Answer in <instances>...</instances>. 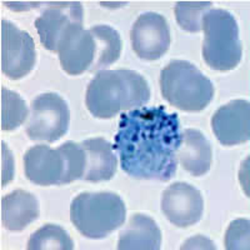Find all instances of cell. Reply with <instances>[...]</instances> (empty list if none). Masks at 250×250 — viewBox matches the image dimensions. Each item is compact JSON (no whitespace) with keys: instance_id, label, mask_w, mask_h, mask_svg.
I'll return each instance as SVG.
<instances>
[{"instance_id":"obj_1","label":"cell","mask_w":250,"mask_h":250,"mask_svg":"<svg viewBox=\"0 0 250 250\" xmlns=\"http://www.w3.org/2000/svg\"><path fill=\"white\" fill-rule=\"evenodd\" d=\"M182 143L178 115L164 106L133 109L120 117L113 149L131 178L169 182L178 168Z\"/></svg>"},{"instance_id":"obj_2","label":"cell","mask_w":250,"mask_h":250,"mask_svg":"<svg viewBox=\"0 0 250 250\" xmlns=\"http://www.w3.org/2000/svg\"><path fill=\"white\" fill-rule=\"evenodd\" d=\"M150 99L143 75L129 69L100 70L88 84L85 105L91 115L110 119L123 110L142 108Z\"/></svg>"},{"instance_id":"obj_3","label":"cell","mask_w":250,"mask_h":250,"mask_svg":"<svg viewBox=\"0 0 250 250\" xmlns=\"http://www.w3.org/2000/svg\"><path fill=\"white\" fill-rule=\"evenodd\" d=\"M162 95L170 105L188 113L204 110L214 98V85L194 64L171 60L159 78Z\"/></svg>"},{"instance_id":"obj_4","label":"cell","mask_w":250,"mask_h":250,"mask_svg":"<svg viewBox=\"0 0 250 250\" xmlns=\"http://www.w3.org/2000/svg\"><path fill=\"white\" fill-rule=\"evenodd\" d=\"M126 208L118 194L110 191L80 193L70 205V220L83 236L103 239L122 227Z\"/></svg>"},{"instance_id":"obj_5","label":"cell","mask_w":250,"mask_h":250,"mask_svg":"<svg viewBox=\"0 0 250 250\" xmlns=\"http://www.w3.org/2000/svg\"><path fill=\"white\" fill-rule=\"evenodd\" d=\"M202 30L204 31L202 54L205 64L222 73L235 69L243 55L235 18L224 9H210L203 15Z\"/></svg>"},{"instance_id":"obj_6","label":"cell","mask_w":250,"mask_h":250,"mask_svg":"<svg viewBox=\"0 0 250 250\" xmlns=\"http://www.w3.org/2000/svg\"><path fill=\"white\" fill-rule=\"evenodd\" d=\"M70 111L59 94H40L31 102L26 134L33 142L54 143L68 131Z\"/></svg>"},{"instance_id":"obj_7","label":"cell","mask_w":250,"mask_h":250,"mask_svg":"<svg viewBox=\"0 0 250 250\" xmlns=\"http://www.w3.org/2000/svg\"><path fill=\"white\" fill-rule=\"evenodd\" d=\"M35 62V44L29 33L1 20V71L9 79L19 80L33 70Z\"/></svg>"},{"instance_id":"obj_8","label":"cell","mask_w":250,"mask_h":250,"mask_svg":"<svg viewBox=\"0 0 250 250\" xmlns=\"http://www.w3.org/2000/svg\"><path fill=\"white\" fill-rule=\"evenodd\" d=\"M83 6L79 1L53 3L35 19V28L45 49L58 53L62 40L69 31L83 25Z\"/></svg>"},{"instance_id":"obj_9","label":"cell","mask_w":250,"mask_h":250,"mask_svg":"<svg viewBox=\"0 0 250 250\" xmlns=\"http://www.w3.org/2000/svg\"><path fill=\"white\" fill-rule=\"evenodd\" d=\"M134 53L143 60L154 62L163 57L170 46V30L167 20L158 13L139 15L130 30Z\"/></svg>"},{"instance_id":"obj_10","label":"cell","mask_w":250,"mask_h":250,"mask_svg":"<svg viewBox=\"0 0 250 250\" xmlns=\"http://www.w3.org/2000/svg\"><path fill=\"white\" fill-rule=\"evenodd\" d=\"M162 210L175 227H191L203 216L204 200L202 193L187 183H174L163 193Z\"/></svg>"},{"instance_id":"obj_11","label":"cell","mask_w":250,"mask_h":250,"mask_svg":"<svg viewBox=\"0 0 250 250\" xmlns=\"http://www.w3.org/2000/svg\"><path fill=\"white\" fill-rule=\"evenodd\" d=\"M211 129L219 143L225 146L244 144L250 138V105L235 99L220 106L211 118Z\"/></svg>"},{"instance_id":"obj_12","label":"cell","mask_w":250,"mask_h":250,"mask_svg":"<svg viewBox=\"0 0 250 250\" xmlns=\"http://www.w3.org/2000/svg\"><path fill=\"white\" fill-rule=\"evenodd\" d=\"M58 54L62 69L66 74L82 75L90 70L97 59L95 38L90 30H84L83 25L75 26L62 40Z\"/></svg>"},{"instance_id":"obj_13","label":"cell","mask_w":250,"mask_h":250,"mask_svg":"<svg viewBox=\"0 0 250 250\" xmlns=\"http://www.w3.org/2000/svg\"><path fill=\"white\" fill-rule=\"evenodd\" d=\"M24 171L28 180L40 187L62 185L65 165L58 149L35 145L24 155Z\"/></svg>"},{"instance_id":"obj_14","label":"cell","mask_w":250,"mask_h":250,"mask_svg":"<svg viewBox=\"0 0 250 250\" xmlns=\"http://www.w3.org/2000/svg\"><path fill=\"white\" fill-rule=\"evenodd\" d=\"M39 214L37 196L24 189H17L1 199V222L9 231H23L39 218Z\"/></svg>"},{"instance_id":"obj_15","label":"cell","mask_w":250,"mask_h":250,"mask_svg":"<svg viewBox=\"0 0 250 250\" xmlns=\"http://www.w3.org/2000/svg\"><path fill=\"white\" fill-rule=\"evenodd\" d=\"M178 160L185 171L194 176H202L209 171L213 162L210 142L202 131L185 129L178 150Z\"/></svg>"},{"instance_id":"obj_16","label":"cell","mask_w":250,"mask_h":250,"mask_svg":"<svg viewBox=\"0 0 250 250\" xmlns=\"http://www.w3.org/2000/svg\"><path fill=\"white\" fill-rule=\"evenodd\" d=\"M86 155V169L82 179L90 183L108 182L117 171L113 145L104 138H90L80 143Z\"/></svg>"},{"instance_id":"obj_17","label":"cell","mask_w":250,"mask_h":250,"mask_svg":"<svg viewBox=\"0 0 250 250\" xmlns=\"http://www.w3.org/2000/svg\"><path fill=\"white\" fill-rule=\"evenodd\" d=\"M162 230L155 220L145 214L131 215L128 225L119 233V250H159Z\"/></svg>"},{"instance_id":"obj_18","label":"cell","mask_w":250,"mask_h":250,"mask_svg":"<svg viewBox=\"0 0 250 250\" xmlns=\"http://www.w3.org/2000/svg\"><path fill=\"white\" fill-rule=\"evenodd\" d=\"M97 42V59L89 71L105 70L119 59L122 54L123 42L119 33L109 25H95L89 29Z\"/></svg>"},{"instance_id":"obj_19","label":"cell","mask_w":250,"mask_h":250,"mask_svg":"<svg viewBox=\"0 0 250 250\" xmlns=\"http://www.w3.org/2000/svg\"><path fill=\"white\" fill-rule=\"evenodd\" d=\"M28 250H73L74 243L64 228L45 224L30 235Z\"/></svg>"},{"instance_id":"obj_20","label":"cell","mask_w":250,"mask_h":250,"mask_svg":"<svg viewBox=\"0 0 250 250\" xmlns=\"http://www.w3.org/2000/svg\"><path fill=\"white\" fill-rule=\"evenodd\" d=\"M29 115L25 102L19 94L1 88V130L13 131L23 125Z\"/></svg>"},{"instance_id":"obj_21","label":"cell","mask_w":250,"mask_h":250,"mask_svg":"<svg viewBox=\"0 0 250 250\" xmlns=\"http://www.w3.org/2000/svg\"><path fill=\"white\" fill-rule=\"evenodd\" d=\"M211 1H178L174 8L176 23L188 33L202 30V18L210 10Z\"/></svg>"},{"instance_id":"obj_22","label":"cell","mask_w":250,"mask_h":250,"mask_svg":"<svg viewBox=\"0 0 250 250\" xmlns=\"http://www.w3.org/2000/svg\"><path fill=\"white\" fill-rule=\"evenodd\" d=\"M58 150L62 153L65 165L62 185L82 179L86 169V155L82 145L74 142H66L60 145Z\"/></svg>"},{"instance_id":"obj_23","label":"cell","mask_w":250,"mask_h":250,"mask_svg":"<svg viewBox=\"0 0 250 250\" xmlns=\"http://www.w3.org/2000/svg\"><path fill=\"white\" fill-rule=\"evenodd\" d=\"M224 243L228 250L249 249V220L236 219L231 222L225 233Z\"/></svg>"}]
</instances>
